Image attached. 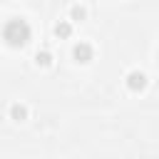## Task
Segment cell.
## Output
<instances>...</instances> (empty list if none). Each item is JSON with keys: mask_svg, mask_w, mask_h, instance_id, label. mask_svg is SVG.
Wrapping results in <instances>:
<instances>
[{"mask_svg": "<svg viewBox=\"0 0 159 159\" xmlns=\"http://www.w3.org/2000/svg\"><path fill=\"white\" fill-rule=\"evenodd\" d=\"M30 37H32V30H30V25H27L22 17H12V20H7L5 27H2V40H5L10 47H25V45L30 42Z\"/></svg>", "mask_w": 159, "mask_h": 159, "instance_id": "obj_1", "label": "cell"}, {"mask_svg": "<svg viewBox=\"0 0 159 159\" xmlns=\"http://www.w3.org/2000/svg\"><path fill=\"white\" fill-rule=\"evenodd\" d=\"M92 55H94V50H92L89 42H77V45L72 47V57H75L77 62H82V65H87V62L92 60Z\"/></svg>", "mask_w": 159, "mask_h": 159, "instance_id": "obj_2", "label": "cell"}, {"mask_svg": "<svg viewBox=\"0 0 159 159\" xmlns=\"http://www.w3.org/2000/svg\"><path fill=\"white\" fill-rule=\"evenodd\" d=\"M127 87H129L132 92H142V89L147 87V75L139 72V70H132V72L127 75Z\"/></svg>", "mask_w": 159, "mask_h": 159, "instance_id": "obj_3", "label": "cell"}, {"mask_svg": "<svg viewBox=\"0 0 159 159\" xmlns=\"http://www.w3.org/2000/svg\"><path fill=\"white\" fill-rule=\"evenodd\" d=\"M52 32H55L57 37H62V40H65V37H70V35H72V25H70V22H65V20H60V22H55Z\"/></svg>", "mask_w": 159, "mask_h": 159, "instance_id": "obj_4", "label": "cell"}, {"mask_svg": "<svg viewBox=\"0 0 159 159\" xmlns=\"http://www.w3.org/2000/svg\"><path fill=\"white\" fill-rule=\"evenodd\" d=\"M10 117H12L15 122H25V119H27V109H25L22 104H12V107H10Z\"/></svg>", "mask_w": 159, "mask_h": 159, "instance_id": "obj_5", "label": "cell"}, {"mask_svg": "<svg viewBox=\"0 0 159 159\" xmlns=\"http://www.w3.org/2000/svg\"><path fill=\"white\" fill-rule=\"evenodd\" d=\"M70 17H72L75 22H82V20L87 17V10H84L82 5H72V7H70Z\"/></svg>", "mask_w": 159, "mask_h": 159, "instance_id": "obj_6", "label": "cell"}, {"mask_svg": "<svg viewBox=\"0 0 159 159\" xmlns=\"http://www.w3.org/2000/svg\"><path fill=\"white\" fill-rule=\"evenodd\" d=\"M35 62H37V65H42V67H50V65H52V55H50L47 50H42V52H37V55H35Z\"/></svg>", "mask_w": 159, "mask_h": 159, "instance_id": "obj_7", "label": "cell"}]
</instances>
